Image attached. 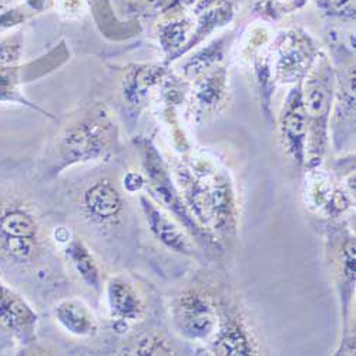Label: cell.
<instances>
[{
    "label": "cell",
    "mask_w": 356,
    "mask_h": 356,
    "mask_svg": "<svg viewBox=\"0 0 356 356\" xmlns=\"http://www.w3.org/2000/svg\"><path fill=\"white\" fill-rule=\"evenodd\" d=\"M285 129H286V134L289 136L291 140L296 141V138H302V131H304V120H302V114L300 113H293L286 115L285 120Z\"/></svg>",
    "instance_id": "10"
},
{
    "label": "cell",
    "mask_w": 356,
    "mask_h": 356,
    "mask_svg": "<svg viewBox=\"0 0 356 356\" xmlns=\"http://www.w3.org/2000/svg\"><path fill=\"white\" fill-rule=\"evenodd\" d=\"M108 304L113 315L120 319H136L143 311L137 292L122 278L108 284Z\"/></svg>",
    "instance_id": "3"
},
{
    "label": "cell",
    "mask_w": 356,
    "mask_h": 356,
    "mask_svg": "<svg viewBox=\"0 0 356 356\" xmlns=\"http://www.w3.org/2000/svg\"><path fill=\"white\" fill-rule=\"evenodd\" d=\"M0 319L10 326H17L31 322L33 314L19 298L3 291L0 293Z\"/></svg>",
    "instance_id": "8"
},
{
    "label": "cell",
    "mask_w": 356,
    "mask_h": 356,
    "mask_svg": "<svg viewBox=\"0 0 356 356\" xmlns=\"http://www.w3.org/2000/svg\"><path fill=\"white\" fill-rule=\"evenodd\" d=\"M141 204H143L144 213L147 216L148 225H150L153 234L157 236V238L165 247L177 252L188 254L191 251V247L186 240L183 232L178 229L165 216H163L152 202H148L145 198H143Z\"/></svg>",
    "instance_id": "2"
},
{
    "label": "cell",
    "mask_w": 356,
    "mask_h": 356,
    "mask_svg": "<svg viewBox=\"0 0 356 356\" xmlns=\"http://www.w3.org/2000/svg\"><path fill=\"white\" fill-rule=\"evenodd\" d=\"M86 207L95 217L110 220L122 209V200L118 193L108 183H99L86 194Z\"/></svg>",
    "instance_id": "5"
},
{
    "label": "cell",
    "mask_w": 356,
    "mask_h": 356,
    "mask_svg": "<svg viewBox=\"0 0 356 356\" xmlns=\"http://www.w3.org/2000/svg\"><path fill=\"white\" fill-rule=\"evenodd\" d=\"M177 322L190 338L209 337L216 326V314L202 295L186 293L177 307Z\"/></svg>",
    "instance_id": "1"
},
{
    "label": "cell",
    "mask_w": 356,
    "mask_h": 356,
    "mask_svg": "<svg viewBox=\"0 0 356 356\" xmlns=\"http://www.w3.org/2000/svg\"><path fill=\"white\" fill-rule=\"evenodd\" d=\"M0 229H2L3 234H6L8 238L26 240H31L36 231L32 218L20 211H15L5 216L2 221H0Z\"/></svg>",
    "instance_id": "9"
},
{
    "label": "cell",
    "mask_w": 356,
    "mask_h": 356,
    "mask_svg": "<svg viewBox=\"0 0 356 356\" xmlns=\"http://www.w3.org/2000/svg\"><path fill=\"white\" fill-rule=\"evenodd\" d=\"M217 350L220 355H250L252 349L238 323L231 322L220 334Z\"/></svg>",
    "instance_id": "7"
},
{
    "label": "cell",
    "mask_w": 356,
    "mask_h": 356,
    "mask_svg": "<svg viewBox=\"0 0 356 356\" xmlns=\"http://www.w3.org/2000/svg\"><path fill=\"white\" fill-rule=\"evenodd\" d=\"M56 315L58 322H60L69 332L74 335L86 337L93 334L96 330V322L93 315L80 301H63L56 308Z\"/></svg>",
    "instance_id": "4"
},
{
    "label": "cell",
    "mask_w": 356,
    "mask_h": 356,
    "mask_svg": "<svg viewBox=\"0 0 356 356\" xmlns=\"http://www.w3.org/2000/svg\"><path fill=\"white\" fill-rule=\"evenodd\" d=\"M67 255L73 261V265L76 266V270L81 275V278L90 286L99 288V268L88 250L80 241H73L67 248Z\"/></svg>",
    "instance_id": "6"
}]
</instances>
